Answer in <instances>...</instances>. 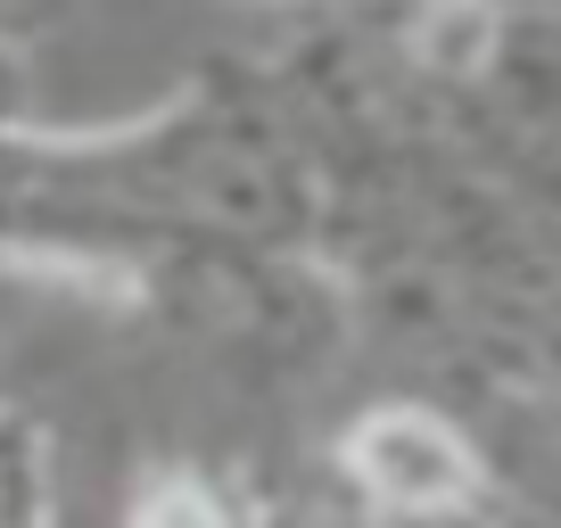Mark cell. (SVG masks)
Listing matches in <instances>:
<instances>
[{"mask_svg":"<svg viewBox=\"0 0 561 528\" xmlns=\"http://www.w3.org/2000/svg\"><path fill=\"white\" fill-rule=\"evenodd\" d=\"M355 455V479L380 495L388 512H446L471 495V455L446 438L430 413H371L364 429L347 438Z\"/></svg>","mask_w":561,"mask_h":528,"instance_id":"cell-1","label":"cell"},{"mask_svg":"<svg viewBox=\"0 0 561 528\" xmlns=\"http://www.w3.org/2000/svg\"><path fill=\"white\" fill-rule=\"evenodd\" d=\"M133 528H224V512H215V495H207V487H191V479H174V487L140 495Z\"/></svg>","mask_w":561,"mask_h":528,"instance_id":"cell-2","label":"cell"}]
</instances>
